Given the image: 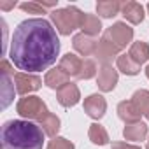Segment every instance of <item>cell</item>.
I'll return each mask as SVG.
<instances>
[{"label": "cell", "instance_id": "1", "mask_svg": "<svg viewBox=\"0 0 149 149\" xmlns=\"http://www.w3.org/2000/svg\"><path fill=\"white\" fill-rule=\"evenodd\" d=\"M60 56V39L56 28L44 18L21 21L13 33L9 58L25 74H37L49 68Z\"/></svg>", "mask_w": 149, "mask_h": 149}, {"label": "cell", "instance_id": "2", "mask_svg": "<svg viewBox=\"0 0 149 149\" xmlns=\"http://www.w3.org/2000/svg\"><path fill=\"white\" fill-rule=\"evenodd\" d=\"M44 132L28 119H9L2 125L0 147L2 149H42Z\"/></svg>", "mask_w": 149, "mask_h": 149}, {"label": "cell", "instance_id": "3", "mask_svg": "<svg viewBox=\"0 0 149 149\" xmlns=\"http://www.w3.org/2000/svg\"><path fill=\"white\" fill-rule=\"evenodd\" d=\"M84 13L79 11L76 6H67L63 9H54L51 13V21L60 35H70L74 30L81 28Z\"/></svg>", "mask_w": 149, "mask_h": 149}, {"label": "cell", "instance_id": "4", "mask_svg": "<svg viewBox=\"0 0 149 149\" xmlns=\"http://www.w3.org/2000/svg\"><path fill=\"white\" fill-rule=\"evenodd\" d=\"M16 111L21 118H25L28 121H39V123L49 114L42 98H39L35 95H28V97L19 98V102L16 104Z\"/></svg>", "mask_w": 149, "mask_h": 149}, {"label": "cell", "instance_id": "5", "mask_svg": "<svg viewBox=\"0 0 149 149\" xmlns=\"http://www.w3.org/2000/svg\"><path fill=\"white\" fill-rule=\"evenodd\" d=\"M104 35H107L119 49H123V47L133 44V28L128 26V25L123 23V21H118V23L111 25V26L105 30Z\"/></svg>", "mask_w": 149, "mask_h": 149}, {"label": "cell", "instance_id": "6", "mask_svg": "<svg viewBox=\"0 0 149 149\" xmlns=\"http://www.w3.org/2000/svg\"><path fill=\"white\" fill-rule=\"evenodd\" d=\"M14 86L16 91L23 97H28L30 93L40 90L42 86V79L37 76V74H25V72H18L14 76Z\"/></svg>", "mask_w": 149, "mask_h": 149}, {"label": "cell", "instance_id": "7", "mask_svg": "<svg viewBox=\"0 0 149 149\" xmlns=\"http://www.w3.org/2000/svg\"><path fill=\"white\" fill-rule=\"evenodd\" d=\"M119 81V76H118V68H114L112 65H102L98 68V76H97V86L100 91L104 93H109L116 88Z\"/></svg>", "mask_w": 149, "mask_h": 149}, {"label": "cell", "instance_id": "8", "mask_svg": "<svg viewBox=\"0 0 149 149\" xmlns=\"http://www.w3.org/2000/svg\"><path fill=\"white\" fill-rule=\"evenodd\" d=\"M119 47L107 37V35H104L100 40H98V46H97V51H95V56H97V60L98 61H102V65H111V61L112 60H118V56H119Z\"/></svg>", "mask_w": 149, "mask_h": 149}, {"label": "cell", "instance_id": "9", "mask_svg": "<svg viewBox=\"0 0 149 149\" xmlns=\"http://www.w3.org/2000/svg\"><path fill=\"white\" fill-rule=\"evenodd\" d=\"M105 111H107V102L102 95L93 93L84 98V112L91 119H102L105 116Z\"/></svg>", "mask_w": 149, "mask_h": 149}, {"label": "cell", "instance_id": "10", "mask_svg": "<svg viewBox=\"0 0 149 149\" xmlns=\"http://www.w3.org/2000/svg\"><path fill=\"white\" fill-rule=\"evenodd\" d=\"M56 98H58V104L61 107H74V105H77L79 100H81V91L79 88L74 84V83H68L65 84L63 88H60L56 91Z\"/></svg>", "mask_w": 149, "mask_h": 149}, {"label": "cell", "instance_id": "11", "mask_svg": "<svg viewBox=\"0 0 149 149\" xmlns=\"http://www.w3.org/2000/svg\"><path fill=\"white\" fill-rule=\"evenodd\" d=\"M58 67L67 74L68 77H77L79 79V74H81V67H83V60L74 54V53H67L60 58Z\"/></svg>", "mask_w": 149, "mask_h": 149}, {"label": "cell", "instance_id": "12", "mask_svg": "<svg viewBox=\"0 0 149 149\" xmlns=\"http://www.w3.org/2000/svg\"><path fill=\"white\" fill-rule=\"evenodd\" d=\"M72 46H74V49H76L79 54L91 56L97 51L98 40L95 37H90V35H84V33H77V35H74V39H72Z\"/></svg>", "mask_w": 149, "mask_h": 149}, {"label": "cell", "instance_id": "13", "mask_svg": "<svg viewBox=\"0 0 149 149\" xmlns=\"http://www.w3.org/2000/svg\"><path fill=\"white\" fill-rule=\"evenodd\" d=\"M121 14H123V18H125L128 23H132V25L142 23V21H144V16H146L144 6L139 4V2H125L123 7H121Z\"/></svg>", "mask_w": 149, "mask_h": 149}, {"label": "cell", "instance_id": "14", "mask_svg": "<svg viewBox=\"0 0 149 149\" xmlns=\"http://www.w3.org/2000/svg\"><path fill=\"white\" fill-rule=\"evenodd\" d=\"M118 116H119L121 121H125L126 125H130V123L140 121L142 112L137 109V105L132 100H123V102L118 104Z\"/></svg>", "mask_w": 149, "mask_h": 149}, {"label": "cell", "instance_id": "15", "mask_svg": "<svg viewBox=\"0 0 149 149\" xmlns=\"http://www.w3.org/2000/svg\"><path fill=\"white\" fill-rule=\"evenodd\" d=\"M70 83V77L67 76V74L60 68V67H56V68H51V70H47L46 72V77H44V84L47 86V88H51V90H60V88H63L65 84H68Z\"/></svg>", "mask_w": 149, "mask_h": 149}, {"label": "cell", "instance_id": "16", "mask_svg": "<svg viewBox=\"0 0 149 149\" xmlns=\"http://www.w3.org/2000/svg\"><path fill=\"white\" fill-rule=\"evenodd\" d=\"M123 137L130 142H140V140H146L147 137V125L142 123V121H137V123H130L125 126L123 130Z\"/></svg>", "mask_w": 149, "mask_h": 149}, {"label": "cell", "instance_id": "17", "mask_svg": "<svg viewBox=\"0 0 149 149\" xmlns=\"http://www.w3.org/2000/svg\"><path fill=\"white\" fill-rule=\"evenodd\" d=\"M100 32H102V21H100V18L95 16V14L84 13L83 21H81V33L90 35V37H97Z\"/></svg>", "mask_w": 149, "mask_h": 149}, {"label": "cell", "instance_id": "18", "mask_svg": "<svg viewBox=\"0 0 149 149\" xmlns=\"http://www.w3.org/2000/svg\"><path fill=\"white\" fill-rule=\"evenodd\" d=\"M121 7L123 4L118 2V0H100V2H97V13L98 16L102 18H114L121 13Z\"/></svg>", "mask_w": 149, "mask_h": 149}, {"label": "cell", "instance_id": "19", "mask_svg": "<svg viewBox=\"0 0 149 149\" xmlns=\"http://www.w3.org/2000/svg\"><path fill=\"white\" fill-rule=\"evenodd\" d=\"M128 54H130V58H132L135 63L142 65V63H146V61L149 60V44L144 42V40H137V42H133V44L130 46Z\"/></svg>", "mask_w": 149, "mask_h": 149}, {"label": "cell", "instance_id": "20", "mask_svg": "<svg viewBox=\"0 0 149 149\" xmlns=\"http://www.w3.org/2000/svg\"><path fill=\"white\" fill-rule=\"evenodd\" d=\"M116 67H118V70H119V72L126 74V76H137V74L140 72V65H139V63H135V61L130 58V54H128V53H125V54H119V56H118V60H116Z\"/></svg>", "mask_w": 149, "mask_h": 149}, {"label": "cell", "instance_id": "21", "mask_svg": "<svg viewBox=\"0 0 149 149\" xmlns=\"http://www.w3.org/2000/svg\"><path fill=\"white\" fill-rule=\"evenodd\" d=\"M14 76L2 74V109H6L14 98Z\"/></svg>", "mask_w": 149, "mask_h": 149}, {"label": "cell", "instance_id": "22", "mask_svg": "<svg viewBox=\"0 0 149 149\" xmlns=\"http://www.w3.org/2000/svg\"><path fill=\"white\" fill-rule=\"evenodd\" d=\"M60 118L56 116V114H53V112H49L40 123H39V126L42 128V132L47 135V137H58V132H60Z\"/></svg>", "mask_w": 149, "mask_h": 149}, {"label": "cell", "instance_id": "23", "mask_svg": "<svg viewBox=\"0 0 149 149\" xmlns=\"http://www.w3.org/2000/svg\"><path fill=\"white\" fill-rule=\"evenodd\" d=\"M88 137H90V140H91L95 146H107V144H109V133H107V130H105L100 123L90 125Z\"/></svg>", "mask_w": 149, "mask_h": 149}, {"label": "cell", "instance_id": "24", "mask_svg": "<svg viewBox=\"0 0 149 149\" xmlns=\"http://www.w3.org/2000/svg\"><path fill=\"white\" fill-rule=\"evenodd\" d=\"M132 102L137 105V109L142 112V116H146V119H149V91L137 90L132 97Z\"/></svg>", "mask_w": 149, "mask_h": 149}, {"label": "cell", "instance_id": "25", "mask_svg": "<svg viewBox=\"0 0 149 149\" xmlns=\"http://www.w3.org/2000/svg\"><path fill=\"white\" fill-rule=\"evenodd\" d=\"M97 72H98L97 63L93 60H90V58H84L83 60V67H81V74H79V79L88 81V79H91V77L97 76Z\"/></svg>", "mask_w": 149, "mask_h": 149}, {"label": "cell", "instance_id": "26", "mask_svg": "<svg viewBox=\"0 0 149 149\" xmlns=\"http://www.w3.org/2000/svg\"><path fill=\"white\" fill-rule=\"evenodd\" d=\"M19 9L28 13V14H46V9L37 2V0H32V2H21Z\"/></svg>", "mask_w": 149, "mask_h": 149}, {"label": "cell", "instance_id": "27", "mask_svg": "<svg viewBox=\"0 0 149 149\" xmlns=\"http://www.w3.org/2000/svg\"><path fill=\"white\" fill-rule=\"evenodd\" d=\"M46 149H76V146L65 137H54L53 140H49Z\"/></svg>", "mask_w": 149, "mask_h": 149}, {"label": "cell", "instance_id": "28", "mask_svg": "<svg viewBox=\"0 0 149 149\" xmlns=\"http://www.w3.org/2000/svg\"><path fill=\"white\" fill-rule=\"evenodd\" d=\"M111 149H142L137 144H130V142H112Z\"/></svg>", "mask_w": 149, "mask_h": 149}, {"label": "cell", "instance_id": "29", "mask_svg": "<svg viewBox=\"0 0 149 149\" xmlns=\"http://www.w3.org/2000/svg\"><path fill=\"white\" fill-rule=\"evenodd\" d=\"M0 74H7V76H16L11 63L7 60H2V63H0Z\"/></svg>", "mask_w": 149, "mask_h": 149}, {"label": "cell", "instance_id": "30", "mask_svg": "<svg viewBox=\"0 0 149 149\" xmlns=\"http://www.w3.org/2000/svg\"><path fill=\"white\" fill-rule=\"evenodd\" d=\"M18 4H16V0H11V2H0V9L2 11H11V9H14Z\"/></svg>", "mask_w": 149, "mask_h": 149}, {"label": "cell", "instance_id": "31", "mask_svg": "<svg viewBox=\"0 0 149 149\" xmlns=\"http://www.w3.org/2000/svg\"><path fill=\"white\" fill-rule=\"evenodd\" d=\"M146 76H147V79H149V65L146 67Z\"/></svg>", "mask_w": 149, "mask_h": 149}, {"label": "cell", "instance_id": "32", "mask_svg": "<svg viewBox=\"0 0 149 149\" xmlns=\"http://www.w3.org/2000/svg\"><path fill=\"white\" fill-rule=\"evenodd\" d=\"M146 149H149V139H147V144H146Z\"/></svg>", "mask_w": 149, "mask_h": 149}, {"label": "cell", "instance_id": "33", "mask_svg": "<svg viewBox=\"0 0 149 149\" xmlns=\"http://www.w3.org/2000/svg\"><path fill=\"white\" fill-rule=\"evenodd\" d=\"M146 9H147V14H149V4H147V6H146Z\"/></svg>", "mask_w": 149, "mask_h": 149}]
</instances>
